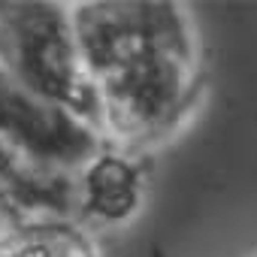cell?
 <instances>
[{
  "mask_svg": "<svg viewBox=\"0 0 257 257\" xmlns=\"http://www.w3.org/2000/svg\"><path fill=\"white\" fill-rule=\"evenodd\" d=\"M85 73L103 112V137L124 152L173 137L200 91V43L182 4H73Z\"/></svg>",
  "mask_w": 257,
  "mask_h": 257,
  "instance_id": "6da1fadb",
  "label": "cell"
},
{
  "mask_svg": "<svg viewBox=\"0 0 257 257\" xmlns=\"http://www.w3.org/2000/svg\"><path fill=\"white\" fill-rule=\"evenodd\" d=\"M0 70L103 134L100 100L85 73L67 4H0Z\"/></svg>",
  "mask_w": 257,
  "mask_h": 257,
  "instance_id": "7a4b0ae2",
  "label": "cell"
},
{
  "mask_svg": "<svg viewBox=\"0 0 257 257\" xmlns=\"http://www.w3.org/2000/svg\"><path fill=\"white\" fill-rule=\"evenodd\" d=\"M0 140L40 173L79 179L103 155L106 137L88 121L52 106L0 70Z\"/></svg>",
  "mask_w": 257,
  "mask_h": 257,
  "instance_id": "3957f363",
  "label": "cell"
},
{
  "mask_svg": "<svg viewBox=\"0 0 257 257\" xmlns=\"http://www.w3.org/2000/svg\"><path fill=\"white\" fill-rule=\"evenodd\" d=\"M79 215V179H61L25 164L0 140V236L31 221Z\"/></svg>",
  "mask_w": 257,
  "mask_h": 257,
  "instance_id": "277c9868",
  "label": "cell"
},
{
  "mask_svg": "<svg viewBox=\"0 0 257 257\" xmlns=\"http://www.w3.org/2000/svg\"><path fill=\"white\" fill-rule=\"evenodd\" d=\"M143 206V170L127 152L97 155L79 176V215L94 224H127Z\"/></svg>",
  "mask_w": 257,
  "mask_h": 257,
  "instance_id": "5b68a950",
  "label": "cell"
},
{
  "mask_svg": "<svg viewBox=\"0 0 257 257\" xmlns=\"http://www.w3.org/2000/svg\"><path fill=\"white\" fill-rule=\"evenodd\" d=\"M0 257H97L73 221H31L0 236Z\"/></svg>",
  "mask_w": 257,
  "mask_h": 257,
  "instance_id": "8992f818",
  "label": "cell"
}]
</instances>
